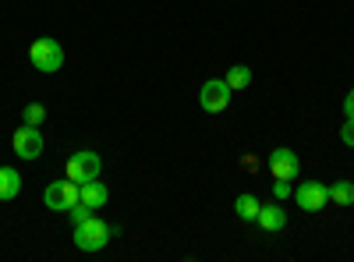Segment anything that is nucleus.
<instances>
[{"label": "nucleus", "instance_id": "nucleus-1", "mask_svg": "<svg viewBox=\"0 0 354 262\" xmlns=\"http://www.w3.org/2000/svg\"><path fill=\"white\" fill-rule=\"evenodd\" d=\"M117 234H121V230L110 227L106 220H100L96 213L88 216V220H82V223H75V230H71L78 252H103L110 245V238H117Z\"/></svg>", "mask_w": 354, "mask_h": 262}, {"label": "nucleus", "instance_id": "nucleus-2", "mask_svg": "<svg viewBox=\"0 0 354 262\" xmlns=\"http://www.w3.org/2000/svg\"><path fill=\"white\" fill-rule=\"evenodd\" d=\"M28 61H32L36 71L53 75V71L64 68V46L57 43V39H50V36H43V39L32 43V50H28Z\"/></svg>", "mask_w": 354, "mask_h": 262}, {"label": "nucleus", "instance_id": "nucleus-3", "mask_svg": "<svg viewBox=\"0 0 354 262\" xmlns=\"http://www.w3.org/2000/svg\"><path fill=\"white\" fill-rule=\"evenodd\" d=\"M230 96L234 89L227 85V78H205V85L198 89V106L205 113H223L230 106Z\"/></svg>", "mask_w": 354, "mask_h": 262}, {"label": "nucleus", "instance_id": "nucleus-4", "mask_svg": "<svg viewBox=\"0 0 354 262\" xmlns=\"http://www.w3.org/2000/svg\"><path fill=\"white\" fill-rule=\"evenodd\" d=\"M100 170H103V160H100L96 153H88V149L71 153V160H68V167H64V174H68V178H71L75 185L96 181V178H100Z\"/></svg>", "mask_w": 354, "mask_h": 262}, {"label": "nucleus", "instance_id": "nucleus-5", "mask_svg": "<svg viewBox=\"0 0 354 262\" xmlns=\"http://www.w3.org/2000/svg\"><path fill=\"white\" fill-rule=\"evenodd\" d=\"M43 202H46V209H53V213H71V206H78V185L71 178L68 181H53V185H46Z\"/></svg>", "mask_w": 354, "mask_h": 262}, {"label": "nucleus", "instance_id": "nucleus-6", "mask_svg": "<svg viewBox=\"0 0 354 262\" xmlns=\"http://www.w3.org/2000/svg\"><path fill=\"white\" fill-rule=\"evenodd\" d=\"M11 149H15L18 160H39L43 156V135H39V128L21 121V128L11 138Z\"/></svg>", "mask_w": 354, "mask_h": 262}, {"label": "nucleus", "instance_id": "nucleus-7", "mask_svg": "<svg viewBox=\"0 0 354 262\" xmlns=\"http://www.w3.org/2000/svg\"><path fill=\"white\" fill-rule=\"evenodd\" d=\"M294 202H298V209H305V213H319V209L330 206V188L322 181H305L294 191Z\"/></svg>", "mask_w": 354, "mask_h": 262}, {"label": "nucleus", "instance_id": "nucleus-8", "mask_svg": "<svg viewBox=\"0 0 354 262\" xmlns=\"http://www.w3.org/2000/svg\"><path fill=\"white\" fill-rule=\"evenodd\" d=\"M298 170H301V160L294 149H287V145H280V149L270 153V174L277 181H294L298 178Z\"/></svg>", "mask_w": 354, "mask_h": 262}, {"label": "nucleus", "instance_id": "nucleus-9", "mask_svg": "<svg viewBox=\"0 0 354 262\" xmlns=\"http://www.w3.org/2000/svg\"><path fill=\"white\" fill-rule=\"evenodd\" d=\"M255 223H259L262 230H270V234H280V230L287 227V209L277 206V202H270V206H262V209H259Z\"/></svg>", "mask_w": 354, "mask_h": 262}, {"label": "nucleus", "instance_id": "nucleus-10", "mask_svg": "<svg viewBox=\"0 0 354 262\" xmlns=\"http://www.w3.org/2000/svg\"><path fill=\"white\" fill-rule=\"evenodd\" d=\"M106 198H110V191H106V185H103L100 178L78 185V202H85L88 209H103V206H106Z\"/></svg>", "mask_w": 354, "mask_h": 262}, {"label": "nucleus", "instance_id": "nucleus-11", "mask_svg": "<svg viewBox=\"0 0 354 262\" xmlns=\"http://www.w3.org/2000/svg\"><path fill=\"white\" fill-rule=\"evenodd\" d=\"M21 191V174L15 167H0V202H11Z\"/></svg>", "mask_w": 354, "mask_h": 262}, {"label": "nucleus", "instance_id": "nucleus-12", "mask_svg": "<svg viewBox=\"0 0 354 262\" xmlns=\"http://www.w3.org/2000/svg\"><path fill=\"white\" fill-rule=\"evenodd\" d=\"M234 209H238V216L241 220H248V223H255V216H259V209H262V202L255 198V195H238V202H234Z\"/></svg>", "mask_w": 354, "mask_h": 262}, {"label": "nucleus", "instance_id": "nucleus-13", "mask_svg": "<svg viewBox=\"0 0 354 262\" xmlns=\"http://www.w3.org/2000/svg\"><path fill=\"white\" fill-rule=\"evenodd\" d=\"M227 85H230L234 93L248 89V85H252V68H245V64H234V68H227Z\"/></svg>", "mask_w": 354, "mask_h": 262}, {"label": "nucleus", "instance_id": "nucleus-14", "mask_svg": "<svg viewBox=\"0 0 354 262\" xmlns=\"http://www.w3.org/2000/svg\"><path fill=\"white\" fill-rule=\"evenodd\" d=\"M330 202H337V206H354V185L351 181H337L333 188H330Z\"/></svg>", "mask_w": 354, "mask_h": 262}, {"label": "nucleus", "instance_id": "nucleus-15", "mask_svg": "<svg viewBox=\"0 0 354 262\" xmlns=\"http://www.w3.org/2000/svg\"><path fill=\"white\" fill-rule=\"evenodd\" d=\"M21 121L39 128V124L46 121V106H43V103H28V106H25V113H21Z\"/></svg>", "mask_w": 354, "mask_h": 262}, {"label": "nucleus", "instance_id": "nucleus-16", "mask_svg": "<svg viewBox=\"0 0 354 262\" xmlns=\"http://www.w3.org/2000/svg\"><path fill=\"white\" fill-rule=\"evenodd\" d=\"M93 216V209L85 206V202H78V206H71V223H82V220H88Z\"/></svg>", "mask_w": 354, "mask_h": 262}, {"label": "nucleus", "instance_id": "nucleus-17", "mask_svg": "<svg viewBox=\"0 0 354 262\" xmlns=\"http://www.w3.org/2000/svg\"><path fill=\"white\" fill-rule=\"evenodd\" d=\"M340 138H344V145H351V149H354V118H347V121H344Z\"/></svg>", "mask_w": 354, "mask_h": 262}, {"label": "nucleus", "instance_id": "nucleus-18", "mask_svg": "<svg viewBox=\"0 0 354 262\" xmlns=\"http://www.w3.org/2000/svg\"><path fill=\"white\" fill-rule=\"evenodd\" d=\"M273 191H277V198H287V191H290V181H277V185H273Z\"/></svg>", "mask_w": 354, "mask_h": 262}, {"label": "nucleus", "instance_id": "nucleus-19", "mask_svg": "<svg viewBox=\"0 0 354 262\" xmlns=\"http://www.w3.org/2000/svg\"><path fill=\"white\" fill-rule=\"evenodd\" d=\"M344 113H347V118H354V89H351L347 100H344Z\"/></svg>", "mask_w": 354, "mask_h": 262}]
</instances>
